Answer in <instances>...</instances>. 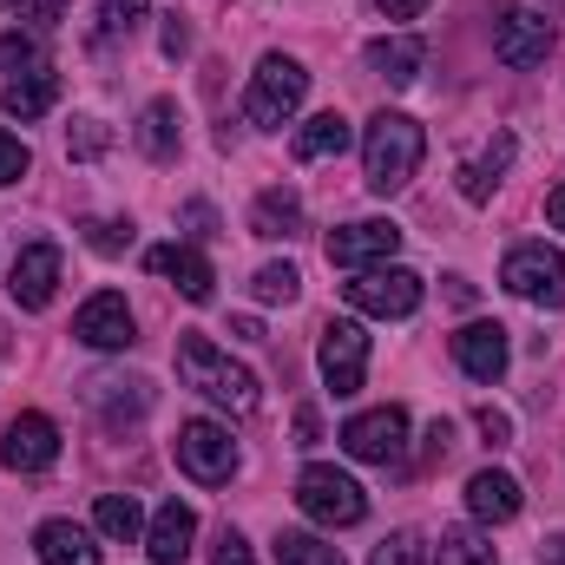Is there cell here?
<instances>
[{
    "label": "cell",
    "mask_w": 565,
    "mask_h": 565,
    "mask_svg": "<svg viewBox=\"0 0 565 565\" xmlns=\"http://www.w3.org/2000/svg\"><path fill=\"white\" fill-rule=\"evenodd\" d=\"M507 164H513V132H493V139L480 145V158L460 164V198H467V204H487L493 184L507 178Z\"/></svg>",
    "instance_id": "cell-19"
},
{
    "label": "cell",
    "mask_w": 565,
    "mask_h": 565,
    "mask_svg": "<svg viewBox=\"0 0 565 565\" xmlns=\"http://www.w3.org/2000/svg\"><path fill=\"white\" fill-rule=\"evenodd\" d=\"M139 151L145 158H178V106L171 99H151L145 106V119H139Z\"/></svg>",
    "instance_id": "cell-25"
},
{
    "label": "cell",
    "mask_w": 565,
    "mask_h": 565,
    "mask_svg": "<svg viewBox=\"0 0 565 565\" xmlns=\"http://www.w3.org/2000/svg\"><path fill=\"white\" fill-rule=\"evenodd\" d=\"M342 454L362 467H402L408 460V415L402 408H369L342 422Z\"/></svg>",
    "instance_id": "cell-5"
},
{
    "label": "cell",
    "mask_w": 565,
    "mask_h": 565,
    "mask_svg": "<svg viewBox=\"0 0 565 565\" xmlns=\"http://www.w3.org/2000/svg\"><path fill=\"white\" fill-rule=\"evenodd\" d=\"M440 565H493V540H480L473 526L440 533Z\"/></svg>",
    "instance_id": "cell-28"
},
{
    "label": "cell",
    "mask_w": 565,
    "mask_h": 565,
    "mask_svg": "<svg viewBox=\"0 0 565 565\" xmlns=\"http://www.w3.org/2000/svg\"><path fill=\"white\" fill-rule=\"evenodd\" d=\"M0 460L13 473H46L60 460V427L46 422V415H13L7 440H0Z\"/></svg>",
    "instance_id": "cell-12"
},
{
    "label": "cell",
    "mask_w": 565,
    "mask_h": 565,
    "mask_svg": "<svg viewBox=\"0 0 565 565\" xmlns=\"http://www.w3.org/2000/svg\"><path fill=\"white\" fill-rule=\"evenodd\" d=\"M93 526L106 533V540H139L145 533V513H139V500L132 493H99V507H93Z\"/></svg>",
    "instance_id": "cell-26"
},
{
    "label": "cell",
    "mask_w": 565,
    "mask_h": 565,
    "mask_svg": "<svg viewBox=\"0 0 565 565\" xmlns=\"http://www.w3.org/2000/svg\"><path fill=\"white\" fill-rule=\"evenodd\" d=\"M277 565H342V553L316 533H277Z\"/></svg>",
    "instance_id": "cell-27"
},
{
    "label": "cell",
    "mask_w": 565,
    "mask_h": 565,
    "mask_svg": "<svg viewBox=\"0 0 565 565\" xmlns=\"http://www.w3.org/2000/svg\"><path fill=\"white\" fill-rule=\"evenodd\" d=\"M296 231H302V198H296V191H264V198L250 204V237L282 244V237H296Z\"/></svg>",
    "instance_id": "cell-24"
},
{
    "label": "cell",
    "mask_w": 565,
    "mask_h": 565,
    "mask_svg": "<svg viewBox=\"0 0 565 565\" xmlns=\"http://www.w3.org/2000/svg\"><path fill=\"white\" fill-rule=\"evenodd\" d=\"M302 99H309V73H302V60H289V53H264L257 73H250V93H244V119L264 126V132H277V126L296 119Z\"/></svg>",
    "instance_id": "cell-3"
},
{
    "label": "cell",
    "mask_w": 565,
    "mask_h": 565,
    "mask_svg": "<svg viewBox=\"0 0 565 565\" xmlns=\"http://www.w3.org/2000/svg\"><path fill=\"white\" fill-rule=\"evenodd\" d=\"M369 66L388 79V86H415L427 66V46L415 40V33H388V40H375L369 46Z\"/></svg>",
    "instance_id": "cell-21"
},
{
    "label": "cell",
    "mask_w": 565,
    "mask_h": 565,
    "mask_svg": "<svg viewBox=\"0 0 565 565\" xmlns=\"http://www.w3.org/2000/svg\"><path fill=\"white\" fill-rule=\"evenodd\" d=\"M79 231H86V244H93L99 257H119V250H132V224H113V217H86Z\"/></svg>",
    "instance_id": "cell-32"
},
{
    "label": "cell",
    "mask_w": 565,
    "mask_h": 565,
    "mask_svg": "<svg viewBox=\"0 0 565 565\" xmlns=\"http://www.w3.org/2000/svg\"><path fill=\"white\" fill-rule=\"evenodd\" d=\"M231 335H244V342H264V322H257V316H237V322H231Z\"/></svg>",
    "instance_id": "cell-44"
},
{
    "label": "cell",
    "mask_w": 565,
    "mask_h": 565,
    "mask_svg": "<svg viewBox=\"0 0 565 565\" xmlns=\"http://www.w3.org/2000/svg\"><path fill=\"white\" fill-rule=\"evenodd\" d=\"M40 66L46 60H40V40L33 33H0V73L20 79V73H40Z\"/></svg>",
    "instance_id": "cell-30"
},
{
    "label": "cell",
    "mask_w": 565,
    "mask_h": 565,
    "mask_svg": "<svg viewBox=\"0 0 565 565\" xmlns=\"http://www.w3.org/2000/svg\"><path fill=\"white\" fill-rule=\"evenodd\" d=\"M53 99H60V73H53V66H40V73H20V79H7V93H0V113H7V119H40Z\"/></svg>",
    "instance_id": "cell-22"
},
{
    "label": "cell",
    "mask_w": 565,
    "mask_h": 565,
    "mask_svg": "<svg viewBox=\"0 0 565 565\" xmlns=\"http://www.w3.org/2000/svg\"><path fill=\"white\" fill-rule=\"evenodd\" d=\"M316 434H322V427H316V415L302 408V415H296V447H316Z\"/></svg>",
    "instance_id": "cell-43"
},
{
    "label": "cell",
    "mask_w": 565,
    "mask_h": 565,
    "mask_svg": "<svg viewBox=\"0 0 565 565\" xmlns=\"http://www.w3.org/2000/svg\"><path fill=\"white\" fill-rule=\"evenodd\" d=\"M546 53H553V20H546L540 7H507V13L493 20V60H500V66L526 73V66H540Z\"/></svg>",
    "instance_id": "cell-10"
},
{
    "label": "cell",
    "mask_w": 565,
    "mask_h": 565,
    "mask_svg": "<svg viewBox=\"0 0 565 565\" xmlns=\"http://www.w3.org/2000/svg\"><path fill=\"white\" fill-rule=\"evenodd\" d=\"M33 553H40V565H99L93 533L73 526V520H46V526L33 533Z\"/></svg>",
    "instance_id": "cell-20"
},
{
    "label": "cell",
    "mask_w": 565,
    "mask_h": 565,
    "mask_svg": "<svg viewBox=\"0 0 565 565\" xmlns=\"http://www.w3.org/2000/svg\"><path fill=\"white\" fill-rule=\"evenodd\" d=\"M349 139H355V132H349L342 113H316V119L296 126V158H302V164H316V158H342Z\"/></svg>",
    "instance_id": "cell-23"
},
{
    "label": "cell",
    "mask_w": 565,
    "mask_h": 565,
    "mask_svg": "<svg viewBox=\"0 0 565 565\" xmlns=\"http://www.w3.org/2000/svg\"><path fill=\"white\" fill-rule=\"evenodd\" d=\"M473 422H480V434H487V447H507V440H513V415H500V408H480Z\"/></svg>",
    "instance_id": "cell-38"
},
{
    "label": "cell",
    "mask_w": 565,
    "mask_h": 565,
    "mask_svg": "<svg viewBox=\"0 0 565 565\" xmlns=\"http://www.w3.org/2000/svg\"><path fill=\"white\" fill-rule=\"evenodd\" d=\"M375 7H382L388 20H422L427 13V0H375Z\"/></svg>",
    "instance_id": "cell-39"
},
{
    "label": "cell",
    "mask_w": 565,
    "mask_h": 565,
    "mask_svg": "<svg viewBox=\"0 0 565 565\" xmlns=\"http://www.w3.org/2000/svg\"><path fill=\"white\" fill-rule=\"evenodd\" d=\"M0 7H13V0H0Z\"/></svg>",
    "instance_id": "cell-46"
},
{
    "label": "cell",
    "mask_w": 565,
    "mask_h": 565,
    "mask_svg": "<svg viewBox=\"0 0 565 565\" xmlns=\"http://www.w3.org/2000/svg\"><path fill=\"white\" fill-rule=\"evenodd\" d=\"M349 309L362 316H382V322H402L422 309V277L402 270V264H375V270H355L349 282Z\"/></svg>",
    "instance_id": "cell-7"
},
{
    "label": "cell",
    "mask_w": 565,
    "mask_h": 565,
    "mask_svg": "<svg viewBox=\"0 0 565 565\" xmlns=\"http://www.w3.org/2000/svg\"><path fill=\"white\" fill-rule=\"evenodd\" d=\"M500 282L520 296V302H540V309H565V257L553 244H520L507 250Z\"/></svg>",
    "instance_id": "cell-6"
},
{
    "label": "cell",
    "mask_w": 565,
    "mask_h": 565,
    "mask_svg": "<svg viewBox=\"0 0 565 565\" xmlns=\"http://www.w3.org/2000/svg\"><path fill=\"white\" fill-rule=\"evenodd\" d=\"M454 362H460L473 382H500L507 362H513V342H507L500 322H467V329L454 335Z\"/></svg>",
    "instance_id": "cell-16"
},
{
    "label": "cell",
    "mask_w": 565,
    "mask_h": 565,
    "mask_svg": "<svg viewBox=\"0 0 565 565\" xmlns=\"http://www.w3.org/2000/svg\"><path fill=\"white\" fill-rule=\"evenodd\" d=\"M145 270L164 277L184 302H211V289H217V270H211L191 244H158V250H145Z\"/></svg>",
    "instance_id": "cell-13"
},
{
    "label": "cell",
    "mask_w": 565,
    "mask_h": 565,
    "mask_svg": "<svg viewBox=\"0 0 565 565\" xmlns=\"http://www.w3.org/2000/svg\"><path fill=\"white\" fill-rule=\"evenodd\" d=\"M316 369H322L329 395H342V402H349V395L362 388V375H369V335H362V322H322Z\"/></svg>",
    "instance_id": "cell-9"
},
{
    "label": "cell",
    "mask_w": 565,
    "mask_h": 565,
    "mask_svg": "<svg viewBox=\"0 0 565 565\" xmlns=\"http://www.w3.org/2000/svg\"><path fill=\"white\" fill-rule=\"evenodd\" d=\"M402 250V231L388 224V217H355V224H342L335 237H329V264L335 270H375V264H388Z\"/></svg>",
    "instance_id": "cell-11"
},
{
    "label": "cell",
    "mask_w": 565,
    "mask_h": 565,
    "mask_svg": "<svg viewBox=\"0 0 565 565\" xmlns=\"http://www.w3.org/2000/svg\"><path fill=\"white\" fill-rule=\"evenodd\" d=\"M540 559H546V565H565V533H553V540H540Z\"/></svg>",
    "instance_id": "cell-45"
},
{
    "label": "cell",
    "mask_w": 565,
    "mask_h": 565,
    "mask_svg": "<svg viewBox=\"0 0 565 565\" xmlns=\"http://www.w3.org/2000/svg\"><path fill=\"white\" fill-rule=\"evenodd\" d=\"M191 540H198V513H191L184 500H164V507L151 513V526H145L151 565H184L191 559Z\"/></svg>",
    "instance_id": "cell-17"
},
{
    "label": "cell",
    "mask_w": 565,
    "mask_h": 565,
    "mask_svg": "<svg viewBox=\"0 0 565 565\" xmlns=\"http://www.w3.org/2000/svg\"><path fill=\"white\" fill-rule=\"evenodd\" d=\"M250 289H257V302H296L302 296V277H296V264H264L250 277Z\"/></svg>",
    "instance_id": "cell-29"
},
{
    "label": "cell",
    "mask_w": 565,
    "mask_h": 565,
    "mask_svg": "<svg viewBox=\"0 0 565 565\" xmlns=\"http://www.w3.org/2000/svg\"><path fill=\"white\" fill-rule=\"evenodd\" d=\"M178 375H184V388H198L204 402H217L231 415L257 408V375L244 362H231L211 335H178Z\"/></svg>",
    "instance_id": "cell-2"
},
{
    "label": "cell",
    "mask_w": 565,
    "mask_h": 565,
    "mask_svg": "<svg viewBox=\"0 0 565 565\" xmlns=\"http://www.w3.org/2000/svg\"><path fill=\"white\" fill-rule=\"evenodd\" d=\"M184 224H191V237H211L217 217H211V204H184Z\"/></svg>",
    "instance_id": "cell-40"
},
{
    "label": "cell",
    "mask_w": 565,
    "mask_h": 565,
    "mask_svg": "<svg viewBox=\"0 0 565 565\" xmlns=\"http://www.w3.org/2000/svg\"><path fill=\"white\" fill-rule=\"evenodd\" d=\"M106 145H113L106 119H73V132H66V151H73V158H99Z\"/></svg>",
    "instance_id": "cell-33"
},
{
    "label": "cell",
    "mask_w": 565,
    "mask_h": 565,
    "mask_svg": "<svg viewBox=\"0 0 565 565\" xmlns=\"http://www.w3.org/2000/svg\"><path fill=\"white\" fill-rule=\"evenodd\" d=\"M13 7H20V20H33V26H60L73 0H13Z\"/></svg>",
    "instance_id": "cell-37"
},
{
    "label": "cell",
    "mask_w": 565,
    "mask_h": 565,
    "mask_svg": "<svg viewBox=\"0 0 565 565\" xmlns=\"http://www.w3.org/2000/svg\"><path fill=\"white\" fill-rule=\"evenodd\" d=\"M369 565H427L422 533H408V526H402V533H388V540L375 546V559H369Z\"/></svg>",
    "instance_id": "cell-31"
},
{
    "label": "cell",
    "mask_w": 565,
    "mask_h": 565,
    "mask_svg": "<svg viewBox=\"0 0 565 565\" xmlns=\"http://www.w3.org/2000/svg\"><path fill=\"white\" fill-rule=\"evenodd\" d=\"M7 296H13L20 309H46V302L60 296V250H53V244H26V250L13 257V270H7Z\"/></svg>",
    "instance_id": "cell-14"
},
{
    "label": "cell",
    "mask_w": 565,
    "mask_h": 565,
    "mask_svg": "<svg viewBox=\"0 0 565 565\" xmlns=\"http://www.w3.org/2000/svg\"><path fill=\"white\" fill-rule=\"evenodd\" d=\"M184 46H191V33H184V20H178V13H171V26H164V53H171V60H178V53H184Z\"/></svg>",
    "instance_id": "cell-41"
},
{
    "label": "cell",
    "mask_w": 565,
    "mask_h": 565,
    "mask_svg": "<svg viewBox=\"0 0 565 565\" xmlns=\"http://www.w3.org/2000/svg\"><path fill=\"white\" fill-rule=\"evenodd\" d=\"M296 507L316 520V526H362L369 520V493L342 473V467H302V480H296Z\"/></svg>",
    "instance_id": "cell-4"
},
{
    "label": "cell",
    "mask_w": 565,
    "mask_h": 565,
    "mask_svg": "<svg viewBox=\"0 0 565 565\" xmlns=\"http://www.w3.org/2000/svg\"><path fill=\"white\" fill-rule=\"evenodd\" d=\"M73 335H79L86 349H132V309H126V296H119V289H99V296L73 316Z\"/></svg>",
    "instance_id": "cell-15"
},
{
    "label": "cell",
    "mask_w": 565,
    "mask_h": 565,
    "mask_svg": "<svg viewBox=\"0 0 565 565\" xmlns=\"http://www.w3.org/2000/svg\"><path fill=\"white\" fill-rule=\"evenodd\" d=\"M26 164H33V151L13 139V132H0V184H20V178H26Z\"/></svg>",
    "instance_id": "cell-34"
},
{
    "label": "cell",
    "mask_w": 565,
    "mask_h": 565,
    "mask_svg": "<svg viewBox=\"0 0 565 565\" xmlns=\"http://www.w3.org/2000/svg\"><path fill=\"white\" fill-rule=\"evenodd\" d=\"M178 467L198 480V487H224L237 473V440L224 422H184L178 427Z\"/></svg>",
    "instance_id": "cell-8"
},
{
    "label": "cell",
    "mask_w": 565,
    "mask_h": 565,
    "mask_svg": "<svg viewBox=\"0 0 565 565\" xmlns=\"http://www.w3.org/2000/svg\"><path fill=\"white\" fill-rule=\"evenodd\" d=\"M145 13H151V0H106V33H132V26H145Z\"/></svg>",
    "instance_id": "cell-35"
},
{
    "label": "cell",
    "mask_w": 565,
    "mask_h": 565,
    "mask_svg": "<svg viewBox=\"0 0 565 565\" xmlns=\"http://www.w3.org/2000/svg\"><path fill=\"white\" fill-rule=\"evenodd\" d=\"M546 224H553V231H565V184H553V191H546Z\"/></svg>",
    "instance_id": "cell-42"
},
{
    "label": "cell",
    "mask_w": 565,
    "mask_h": 565,
    "mask_svg": "<svg viewBox=\"0 0 565 565\" xmlns=\"http://www.w3.org/2000/svg\"><path fill=\"white\" fill-rule=\"evenodd\" d=\"M520 507H526V493H520V480H513V473L480 467V473L467 480V513H473L480 526H507V520H520Z\"/></svg>",
    "instance_id": "cell-18"
},
{
    "label": "cell",
    "mask_w": 565,
    "mask_h": 565,
    "mask_svg": "<svg viewBox=\"0 0 565 565\" xmlns=\"http://www.w3.org/2000/svg\"><path fill=\"white\" fill-rule=\"evenodd\" d=\"M422 151H427V139L408 113H375L369 132H362V184L375 198L408 191V178L422 171Z\"/></svg>",
    "instance_id": "cell-1"
},
{
    "label": "cell",
    "mask_w": 565,
    "mask_h": 565,
    "mask_svg": "<svg viewBox=\"0 0 565 565\" xmlns=\"http://www.w3.org/2000/svg\"><path fill=\"white\" fill-rule=\"evenodd\" d=\"M211 565H257V553H250V540H244L237 526H224V533H217V553H211Z\"/></svg>",
    "instance_id": "cell-36"
}]
</instances>
